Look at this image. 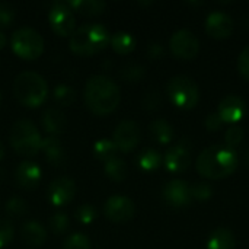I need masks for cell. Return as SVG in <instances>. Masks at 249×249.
Wrapping results in <instances>:
<instances>
[{
  "instance_id": "cell-1",
  "label": "cell",
  "mask_w": 249,
  "mask_h": 249,
  "mask_svg": "<svg viewBox=\"0 0 249 249\" xmlns=\"http://www.w3.org/2000/svg\"><path fill=\"white\" fill-rule=\"evenodd\" d=\"M83 98L90 112L95 115H108L120 104V86L108 76L93 74L85 83Z\"/></svg>"
},
{
  "instance_id": "cell-2",
  "label": "cell",
  "mask_w": 249,
  "mask_h": 249,
  "mask_svg": "<svg viewBox=\"0 0 249 249\" xmlns=\"http://www.w3.org/2000/svg\"><path fill=\"white\" fill-rule=\"evenodd\" d=\"M239 165L236 150L228 146H210L204 149L197 160V172L207 179H225L231 177Z\"/></svg>"
},
{
  "instance_id": "cell-3",
  "label": "cell",
  "mask_w": 249,
  "mask_h": 249,
  "mask_svg": "<svg viewBox=\"0 0 249 249\" xmlns=\"http://www.w3.org/2000/svg\"><path fill=\"white\" fill-rule=\"evenodd\" d=\"M111 41L109 31L101 23H85L71 34L69 39V48L82 57H89L101 53L108 47Z\"/></svg>"
},
{
  "instance_id": "cell-4",
  "label": "cell",
  "mask_w": 249,
  "mask_h": 249,
  "mask_svg": "<svg viewBox=\"0 0 249 249\" xmlns=\"http://www.w3.org/2000/svg\"><path fill=\"white\" fill-rule=\"evenodd\" d=\"M15 98L28 108L41 107L48 96V85L45 79L36 71L19 73L12 86Z\"/></svg>"
},
{
  "instance_id": "cell-5",
  "label": "cell",
  "mask_w": 249,
  "mask_h": 249,
  "mask_svg": "<svg viewBox=\"0 0 249 249\" xmlns=\"http://www.w3.org/2000/svg\"><path fill=\"white\" fill-rule=\"evenodd\" d=\"M9 140H10L12 149L20 156L32 158L41 152L42 137L35 123L28 118L16 120L12 124Z\"/></svg>"
},
{
  "instance_id": "cell-6",
  "label": "cell",
  "mask_w": 249,
  "mask_h": 249,
  "mask_svg": "<svg viewBox=\"0 0 249 249\" xmlns=\"http://www.w3.org/2000/svg\"><path fill=\"white\" fill-rule=\"evenodd\" d=\"M166 95L172 105L181 109H193L200 102V89L188 76H175L166 85Z\"/></svg>"
},
{
  "instance_id": "cell-7",
  "label": "cell",
  "mask_w": 249,
  "mask_h": 249,
  "mask_svg": "<svg viewBox=\"0 0 249 249\" xmlns=\"http://www.w3.org/2000/svg\"><path fill=\"white\" fill-rule=\"evenodd\" d=\"M10 47L23 60H36L44 53V38L34 28H18L12 34Z\"/></svg>"
},
{
  "instance_id": "cell-8",
  "label": "cell",
  "mask_w": 249,
  "mask_h": 249,
  "mask_svg": "<svg viewBox=\"0 0 249 249\" xmlns=\"http://www.w3.org/2000/svg\"><path fill=\"white\" fill-rule=\"evenodd\" d=\"M48 22L51 29L60 36H71L76 31V18L69 1L55 0L48 9Z\"/></svg>"
},
{
  "instance_id": "cell-9",
  "label": "cell",
  "mask_w": 249,
  "mask_h": 249,
  "mask_svg": "<svg viewBox=\"0 0 249 249\" xmlns=\"http://www.w3.org/2000/svg\"><path fill=\"white\" fill-rule=\"evenodd\" d=\"M171 53L179 60H193L200 51V41L188 29H179L169 39Z\"/></svg>"
},
{
  "instance_id": "cell-10",
  "label": "cell",
  "mask_w": 249,
  "mask_h": 249,
  "mask_svg": "<svg viewBox=\"0 0 249 249\" xmlns=\"http://www.w3.org/2000/svg\"><path fill=\"white\" fill-rule=\"evenodd\" d=\"M140 139H142L140 127L133 120H123L115 127L112 134V142L115 143L117 149L123 153L133 152L139 146Z\"/></svg>"
},
{
  "instance_id": "cell-11",
  "label": "cell",
  "mask_w": 249,
  "mask_h": 249,
  "mask_svg": "<svg viewBox=\"0 0 249 249\" xmlns=\"http://www.w3.org/2000/svg\"><path fill=\"white\" fill-rule=\"evenodd\" d=\"M104 213L112 223H127L134 217L136 206L127 196H111L104 204Z\"/></svg>"
},
{
  "instance_id": "cell-12",
  "label": "cell",
  "mask_w": 249,
  "mask_h": 249,
  "mask_svg": "<svg viewBox=\"0 0 249 249\" xmlns=\"http://www.w3.org/2000/svg\"><path fill=\"white\" fill-rule=\"evenodd\" d=\"M77 187L76 182L69 177H58L53 179L48 185L47 196L54 207H64L73 201Z\"/></svg>"
},
{
  "instance_id": "cell-13",
  "label": "cell",
  "mask_w": 249,
  "mask_h": 249,
  "mask_svg": "<svg viewBox=\"0 0 249 249\" xmlns=\"http://www.w3.org/2000/svg\"><path fill=\"white\" fill-rule=\"evenodd\" d=\"M162 196L163 200L175 209H182L193 201L191 185L181 179H172L168 184H165Z\"/></svg>"
},
{
  "instance_id": "cell-14",
  "label": "cell",
  "mask_w": 249,
  "mask_h": 249,
  "mask_svg": "<svg viewBox=\"0 0 249 249\" xmlns=\"http://www.w3.org/2000/svg\"><path fill=\"white\" fill-rule=\"evenodd\" d=\"M235 28L233 19L222 10L212 12L206 19V32L212 38L216 39H226L232 35Z\"/></svg>"
},
{
  "instance_id": "cell-15",
  "label": "cell",
  "mask_w": 249,
  "mask_h": 249,
  "mask_svg": "<svg viewBox=\"0 0 249 249\" xmlns=\"http://www.w3.org/2000/svg\"><path fill=\"white\" fill-rule=\"evenodd\" d=\"M245 112H247V104L242 98L236 95H229L223 98L217 109V114L222 118V121L232 125L239 123L244 118Z\"/></svg>"
},
{
  "instance_id": "cell-16",
  "label": "cell",
  "mask_w": 249,
  "mask_h": 249,
  "mask_svg": "<svg viewBox=\"0 0 249 249\" xmlns=\"http://www.w3.org/2000/svg\"><path fill=\"white\" fill-rule=\"evenodd\" d=\"M163 165L172 174L185 172L191 165L190 147H187L184 143L172 146L163 156Z\"/></svg>"
},
{
  "instance_id": "cell-17",
  "label": "cell",
  "mask_w": 249,
  "mask_h": 249,
  "mask_svg": "<svg viewBox=\"0 0 249 249\" xmlns=\"http://www.w3.org/2000/svg\"><path fill=\"white\" fill-rule=\"evenodd\" d=\"M42 178L41 168L32 160H23L15 171V181L23 190H35Z\"/></svg>"
},
{
  "instance_id": "cell-18",
  "label": "cell",
  "mask_w": 249,
  "mask_h": 249,
  "mask_svg": "<svg viewBox=\"0 0 249 249\" xmlns=\"http://www.w3.org/2000/svg\"><path fill=\"white\" fill-rule=\"evenodd\" d=\"M41 123H42L44 131L48 133L50 136H54V137H57L61 133H64V130L67 127L66 115L58 108H47L42 112Z\"/></svg>"
},
{
  "instance_id": "cell-19",
  "label": "cell",
  "mask_w": 249,
  "mask_h": 249,
  "mask_svg": "<svg viewBox=\"0 0 249 249\" xmlns=\"http://www.w3.org/2000/svg\"><path fill=\"white\" fill-rule=\"evenodd\" d=\"M41 150L44 152V156L50 165L63 166L66 163V152H64L63 143L58 140V137L48 136V137L42 139Z\"/></svg>"
},
{
  "instance_id": "cell-20",
  "label": "cell",
  "mask_w": 249,
  "mask_h": 249,
  "mask_svg": "<svg viewBox=\"0 0 249 249\" xmlns=\"http://www.w3.org/2000/svg\"><path fill=\"white\" fill-rule=\"evenodd\" d=\"M20 236L31 247H42L47 242V231L38 220L26 222L20 229Z\"/></svg>"
},
{
  "instance_id": "cell-21",
  "label": "cell",
  "mask_w": 249,
  "mask_h": 249,
  "mask_svg": "<svg viewBox=\"0 0 249 249\" xmlns=\"http://www.w3.org/2000/svg\"><path fill=\"white\" fill-rule=\"evenodd\" d=\"M236 238L231 229L217 228L212 232L207 241V249H235Z\"/></svg>"
},
{
  "instance_id": "cell-22",
  "label": "cell",
  "mask_w": 249,
  "mask_h": 249,
  "mask_svg": "<svg viewBox=\"0 0 249 249\" xmlns=\"http://www.w3.org/2000/svg\"><path fill=\"white\" fill-rule=\"evenodd\" d=\"M109 44L117 54L125 55V54H130L131 51H134L137 41L133 34H130L127 31H118L111 35Z\"/></svg>"
},
{
  "instance_id": "cell-23",
  "label": "cell",
  "mask_w": 249,
  "mask_h": 249,
  "mask_svg": "<svg viewBox=\"0 0 249 249\" xmlns=\"http://www.w3.org/2000/svg\"><path fill=\"white\" fill-rule=\"evenodd\" d=\"M149 131H150L152 139L160 144H168L174 139V128L163 118H158V120L152 121L149 125Z\"/></svg>"
},
{
  "instance_id": "cell-24",
  "label": "cell",
  "mask_w": 249,
  "mask_h": 249,
  "mask_svg": "<svg viewBox=\"0 0 249 249\" xmlns=\"http://www.w3.org/2000/svg\"><path fill=\"white\" fill-rule=\"evenodd\" d=\"M69 4L73 12H77L85 16L101 15L107 9V3L102 0H70Z\"/></svg>"
},
{
  "instance_id": "cell-25",
  "label": "cell",
  "mask_w": 249,
  "mask_h": 249,
  "mask_svg": "<svg viewBox=\"0 0 249 249\" xmlns=\"http://www.w3.org/2000/svg\"><path fill=\"white\" fill-rule=\"evenodd\" d=\"M163 163V158L162 155L155 150V149H144L139 153L137 156V165L140 169L146 171V172H152L156 171L158 168H160Z\"/></svg>"
},
{
  "instance_id": "cell-26",
  "label": "cell",
  "mask_w": 249,
  "mask_h": 249,
  "mask_svg": "<svg viewBox=\"0 0 249 249\" xmlns=\"http://www.w3.org/2000/svg\"><path fill=\"white\" fill-rule=\"evenodd\" d=\"M104 172L107 174V177L109 179L120 182V181H124L127 178L128 168H127V163L124 159L115 156V158H112L104 163Z\"/></svg>"
},
{
  "instance_id": "cell-27",
  "label": "cell",
  "mask_w": 249,
  "mask_h": 249,
  "mask_svg": "<svg viewBox=\"0 0 249 249\" xmlns=\"http://www.w3.org/2000/svg\"><path fill=\"white\" fill-rule=\"evenodd\" d=\"M117 152H118V149H117L115 143L112 142V139L104 137V139L96 140L95 144H93V155H95V158L98 160L104 162V163L107 160L115 158L117 156Z\"/></svg>"
},
{
  "instance_id": "cell-28",
  "label": "cell",
  "mask_w": 249,
  "mask_h": 249,
  "mask_svg": "<svg viewBox=\"0 0 249 249\" xmlns=\"http://www.w3.org/2000/svg\"><path fill=\"white\" fill-rule=\"evenodd\" d=\"M53 96H54L55 104H58L60 107H70L76 99V90L70 85L60 83L54 88Z\"/></svg>"
},
{
  "instance_id": "cell-29",
  "label": "cell",
  "mask_w": 249,
  "mask_h": 249,
  "mask_svg": "<svg viewBox=\"0 0 249 249\" xmlns=\"http://www.w3.org/2000/svg\"><path fill=\"white\" fill-rule=\"evenodd\" d=\"M146 70L143 66L140 64H133V63H128V64H124L121 69H120V76L123 80L128 82V83H137L140 79H143Z\"/></svg>"
},
{
  "instance_id": "cell-30",
  "label": "cell",
  "mask_w": 249,
  "mask_h": 249,
  "mask_svg": "<svg viewBox=\"0 0 249 249\" xmlns=\"http://www.w3.org/2000/svg\"><path fill=\"white\" fill-rule=\"evenodd\" d=\"M50 229L54 235H64L70 229L69 216L63 212H55L50 219Z\"/></svg>"
},
{
  "instance_id": "cell-31",
  "label": "cell",
  "mask_w": 249,
  "mask_h": 249,
  "mask_svg": "<svg viewBox=\"0 0 249 249\" xmlns=\"http://www.w3.org/2000/svg\"><path fill=\"white\" fill-rule=\"evenodd\" d=\"M92 248V242L89 239V236H86L85 233L80 232H74L71 235H69L64 242H63V249H90Z\"/></svg>"
},
{
  "instance_id": "cell-32",
  "label": "cell",
  "mask_w": 249,
  "mask_h": 249,
  "mask_svg": "<svg viewBox=\"0 0 249 249\" xmlns=\"http://www.w3.org/2000/svg\"><path fill=\"white\" fill-rule=\"evenodd\" d=\"M28 212V204L22 197H12L9 198V201L6 203V214L9 217H22L25 216Z\"/></svg>"
},
{
  "instance_id": "cell-33",
  "label": "cell",
  "mask_w": 249,
  "mask_h": 249,
  "mask_svg": "<svg viewBox=\"0 0 249 249\" xmlns=\"http://www.w3.org/2000/svg\"><path fill=\"white\" fill-rule=\"evenodd\" d=\"M74 217L82 225H90L98 217V209L92 204H82L76 209Z\"/></svg>"
},
{
  "instance_id": "cell-34",
  "label": "cell",
  "mask_w": 249,
  "mask_h": 249,
  "mask_svg": "<svg viewBox=\"0 0 249 249\" xmlns=\"http://www.w3.org/2000/svg\"><path fill=\"white\" fill-rule=\"evenodd\" d=\"M13 235H15V228L12 222L6 219H0V249L6 248L12 242Z\"/></svg>"
},
{
  "instance_id": "cell-35",
  "label": "cell",
  "mask_w": 249,
  "mask_h": 249,
  "mask_svg": "<svg viewBox=\"0 0 249 249\" xmlns=\"http://www.w3.org/2000/svg\"><path fill=\"white\" fill-rule=\"evenodd\" d=\"M225 139H226L228 147H231V149L235 150V147L239 146L241 142L244 140V130L239 125H236V124L235 125H231L228 128L226 134H225Z\"/></svg>"
},
{
  "instance_id": "cell-36",
  "label": "cell",
  "mask_w": 249,
  "mask_h": 249,
  "mask_svg": "<svg viewBox=\"0 0 249 249\" xmlns=\"http://www.w3.org/2000/svg\"><path fill=\"white\" fill-rule=\"evenodd\" d=\"M213 194V190L209 184L204 182H197L191 185V197L197 201H207Z\"/></svg>"
},
{
  "instance_id": "cell-37",
  "label": "cell",
  "mask_w": 249,
  "mask_h": 249,
  "mask_svg": "<svg viewBox=\"0 0 249 249\" xmlns=\"http://www.w3.org/2000/svg\"><path fill=\"white\" fill-rule=\"evenodd\" d=\"M15 20V9L6 1H0V28H7Z\"/></svg>"
},
{
  "instance_id": "cell-38",
  "label": "cell",
  "mask_w": 249,
  "mask_h": 249,
  "mask_svg": "<svg viewBox=\"0 0 249 249\" xmlns=\"http://www.w3.org/2000/svg\"><path fill=\"white\" fill-rule=\"evenodd\" d=\"M238 70L241 73V76L249 82V45L245 47L241 54H239V58H238Z\"/></svg>"
},
{
  "instance_id": "cell-39",
  "label": "cell",
  "mask_w": 249,
  "mask_h": 249,
  "mask_svg": "<svg viewBox=\"0 0 249 249\" xmlns=\"http://www.w3.org/2000/svg\"><path fill=\"white\" fill-rule=\"evenodd\" d=\"M160 102H162V101H160L159 92L150 90V92L146 93V96H144V99H143V107H144L146 109H156V108H159Z\"/></svg>"
},
{
  "instance_id": "cell-40",
  "label": "cell",
  "mask_w": 249,
  "mask_h": 249,
  "mask_svg": "<svg viewBox=\"0 0 249 249\" xmlns=\"http://www.w3.org/2000/svg\"><path fill=\"white\" fill-rule=\"evenodd\" d=\"M223 124H225V123L222 121V118L219 117L217 112L209 114L207 118H206V121H204V125H206V128H207L209 131H219V130L222 128Z\"/></svg>"
},
{
  "instance_id": "cell-41",
  "label": "cell",
  "mask_w": 249,
  "mask_h": 249,
  "mask_svg": "<svg viewBox=\"0 0 249 249\" xmlns=\"http://www.w3.org/2000/svg\"><path fill=\"white\" fill-rule=\"evenodd\" d=\"M147 55L152 58V60H158L163 55V48L160 44H150L149 48H147Z\"/></svg>"
},
{
  "instance_id": "cell-42",
  "label": "cell",
  "mask_w": 249,
  "mask_h": 249,
  "mask_svg": "<svg viewBox=\"0 0 249 249\" xmlns=\"http://www.w3.org/2000/svg\"><path fill=\"white\" fill-rule=\"evenodd\" d=\"M6 42H7V39H6V35L0 31V50L6 45Z\"/></svg>"
},
{
  "instance_id": "cell-43",
  "label": "cell",
  "mask_w": 249,
  "mask_h": 249,
  "mask_svg": "<svg viewBox=\"0 0 249 249\" xmlns=\"http://www.w3.org/2000/svg\"><path fill=\"white\" fill-rule=\"evenodd\" d=\"M4 156V146H3V143L0 142V159Z\"/></svg>"
},
{
  "instance_id": "cell-44",
  "label": "cell",
  "mask_w": 249,
  "mask_h": 249,
  "mask_svg": "<svg viewBox=\"0 0 249 249\" xmlns=\"http://www.w3.org/2000/svg\"><path fill=\"white\" fill-rule=\"evenodd\" d=\"M247 166H248V169H249V150H248V153H247Z\"/></svg>"
},
{
  "instance_id": "cell-45",
  "label": "cell",
  "mask_w": 249,
  "mask_h": 249,
  "mask_svg": "<svg viewBox=\"0 0 249 249\" xmlns=\"http://www.w3.org/2000/svg\"><path fill=\"white\" fill-rule=\"evenodd\" d=\"M0 104H1V90H0Z\"/></svg>"
},
{
  "instance_id": "cell-46",
  "label": "cell",
  "mask_w": 249,
  "mask_h": 249,
  "mask_svg": "<svg viewBox=\"0 0 249 249\" xmlns=\"http://www.w3.org/2000/svg\"><path fill=\"white\" fill-rule=\"evenodd\" d=\"M25 249H32V248H25Z\"/></svg>"
}]
</instances>
